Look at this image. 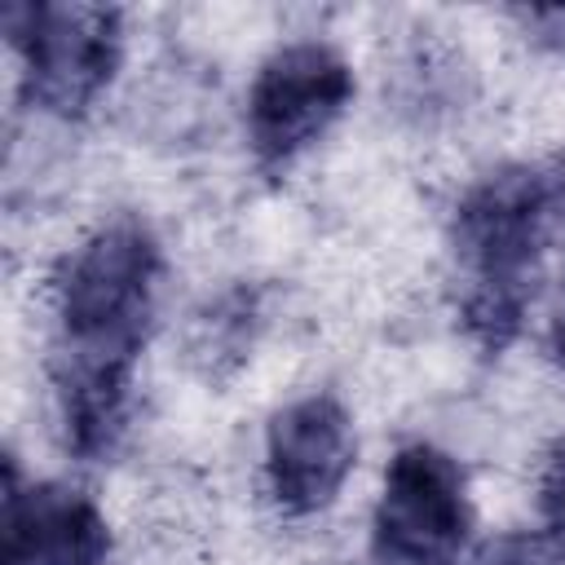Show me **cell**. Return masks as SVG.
<instances>
[{"label":"cell","mask_w":565,"mask_h":565,"mask_svg":"<svg viewBox=\"0 0 565 565\" xmlns=\"http://www.w3.org/2000/svg\"><path fill=\"white\" fill-rule=\"evenodd\" d=\"M468 534L472 499L463 468L428 441H406L384 468L371 521L375 565H455Z\"/></svg>","instance_id":"5"},{"label":"cell","mask_w":565,"mask_h":565,"mask_svg":"<svg viewBox=\"0 0 565 565\" xmlns=\"http://www.w3.org/2000/svg\"><path fill=\"white\" fill-rule=\"evenodd\" d=\"M552 358L565 366V305H561V313H556V322H552Z\"/></svg>","instance_id":"12"},{"label":"cell","mask_w":565,"mask_h":565,"mask_svg":"<svg viewBox=\"0 0 565 565\" xmlns=\"http://www.w3.org/2000/svg\"><path fill=\"white\" fill-rule=\"evenodd\" d=\"M110 525L102 508L57 481H22L4 463V565H106Z\"/></svg>","instance_id":"7"},{"label":"cell","mask_w":565,"mask_h":565,"mask_svg":"<svg viewBox=\"0 0 565 565\" xmlns=\"http://www.w3.org/2000/svg\"><path fill=\"white\" fill-rule=\"evenodd\" d=\"M516 18L525 22V31H534V40L565 57V9H521Z\"/></svg>","instance_id":"11"},{"label":"cell","mask_w":565,"mask_h":565,"mask_svg":"<svg viewBox=\"0 0 565 565\" xmlns=\"http://www.w3.org/2000/svg\"><path fill=\"white\" fill-rule=\"evenodd\" d=\"M353 102L349 62L322 40L274 49L247 88V146L265 177H282Z\"/></svg>","instance_id":"4"},{"label":"cell","mask_w":565,"mask_h":565,"mask_svg":"<svg viewBox=\"0 0 565 565\" xmlns=\"http://www.w3.org/2000/svg\"><path fill=\"white\" fill-rule=\"evenodd\" d=\"M539 521H543L547 547L565 556V437L552 441L539 472Z\"/></svg>","instance_id":"9"},{"label":"cell","mask_w":565,"mask_h":565,"mask_svg":"<svg viewBox=\"0 0 565 565\" xmlns=\"http://www.w3.org/2000/svg\"><path fill=\"white\" fill-rule=\"evenodd\" d=\"M159 282V238L132 216L84 234L53 274V380L66 446L84 463H106L128 433L132 366L154 327Z\"/></svg>","instance_id":"1"},{"label":"cell","mask_w":565,"mask_h":565,"mask_svg":"<svg viewBox=\"0 0 565 565\" xmlns=\"http://www.w3.org/2000/svg\"><path fill=\"white\" fill-rule=\"evenodd\" d=\"M353 459V419L331 393L287 402L265 428V486L282 516L327 512L344 490Z\"/></svg>","instance_id":"6"},{"label":"cell","mask_w":565,"mask_h":565,"mask_svg":"<svg viewBox=\"0 0 565 565\" xmlns=\"http://www.w3.org/2000/svg\"><path fill=\"white\" fill-rule=\"evenodd\" d=\"M4 31L22 57L31 106L79 119L124 62V13L115 4H9Z\"/></svg>","instance_id":"3"},{"label":"cell","mask_w":565,"mask_h":565,"mask_svg":"<svg viewBox=\"0 0 565 565\" xmlns=\"http://www.w3.org/2000/svg\"><path fill=\"white\" fill-rule=\"evenodd\" d=\"M477 565H565V556L552 552L547 539H521V534H512V539H499L494 547H486V556Z\"/></svg>","instance_id":"10"},{"label":"cell","mask_w":565,"mask_h":565,"mask_svg":"<svg viewBox=\"0 0 565 565\" xmlns=\"http://www.w3.org/2000/svg\"><path fill=\"white\" fill-rule=\"evenodd\" d=\"M556 203L561 177L543 163H503L455 203L459 322L481 353H503L521 335Z\"/></svg>","instance_id":"2"},{"label":"cell","mask_w":565,"mask_h":565,"mask_svg":"<svg viewBox=\"0 0 565 565\" xmlns=\"http://www.w3.org/2000/svg\"><path fill=\"white\" fill-rule=\"evenodd\" d=\"M260 331V291L256 287H230L221 300H212L190 331V358L207 380H221L252 358Z\"/></svg>","instance_id":"8"}]
</instances>
